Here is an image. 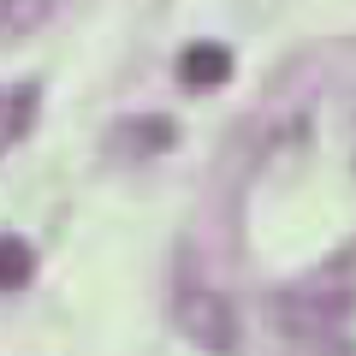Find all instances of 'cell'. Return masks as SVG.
<instances>
[{
    "instance_id": "6da1fadb",
    "label": "cell",
    "mask_w": 356,
    "mask_h": 356,
    "mask_svg": "<svg viewBox=\"0 0 356 356\" xmlns=\"http://www.w3.org/2000/svg\"><path fill=\"white\" fill-rule=\"evenodd\" d=\"M273 321L291 344H344L350 332V291H321V285H291L273 297Z\"/></svg>"
},
{
    "instance_id": "7a4b0ae2",
    "label": "cell",
    "mask_w": 356,
    "mask_h": 356,
    "mask_svg": "<svg viewBox=\"0 0 356 356\" xmlns=\"http://www.w3.org/2000/svg\"><path fill=\"white\" fill-rule=\"evenodd\" d=\"M172 321H178V332H184L191 344H202V350H214V356L238 350V309H232L220 291H202V285L178 291Z\"/></svg>"
},
{
    "instance_id": "3957f363",
    "label": "cell",
    "mask_w": 356,
    "mask_h": 356,
    "mask_svg": "<svg viewBox=\"0 0 356 356\" xmlns=\"http://www.w3.org/2000/svg\"><path fill=\"white\" fill-rule=\"evenodd\" d=\"M178 77L191 89H220L232 77V48L226 42H191V48L178 54Z\"/></svg>"
},
{
    "instance_id": "277c9868",
    "label": "cell",
    "mask_w": 356,
    "mask_h": 356,
    "mask_svg": "<svg viewBox=\"0 0 356 356\" xmlns=\"http://www.w3.org/2000/svg\"><path fill=\"white\" fill-rule=\"evenodd\" d=\"M178 143L172 119H131V125L113 131V149H131V161H149V154H166Z\"/></svg>"
},
{
    "instance_id": "5b68a950",
    "label": "cell",
    "mask_w": 356,
    "mask_h": 356,
    "mask_svg": "<svg viewBox=\"0 0 356 356\" xmlns=\"http://www.w3.org/2000/svg\"><path fill=\"white\" fill-rule=\"evenodd\" d=\"M60 0H0V42H24L54 18Z\"/></svg>"
},
{
    "instance_id": "8992f818",
    "label": "cell",
    "mask_w": 356,
    "mask_h": 356,
    "mask_svg": "<svg viewBox=\"0 0 356 356\" xmlns=\"http://www.w3.org/2000/svg\"><path fill=\"white\" fill-rule=\"evenodd\" d=\"M30 280H36V250L6 232V238H0V291H24Z\"/></svg>"
},
{
    "instance_id": "52a82bcc",
    "label": "cell",
    "mask_w": 356,
    "mask_h": 356,
    "mask_svg": "<svg viewBox=\"0 0 356 356\" xmlns=\"http://www.w3.org/2000/svg\"><path fill=\"white\" fill-rule=\"evenodd\" d=\"M30 102H36V89H13V119H6V131H24V119H30L24 107Z\"/></svg>"
}]
</instances>
